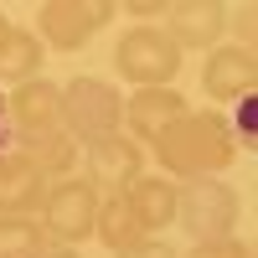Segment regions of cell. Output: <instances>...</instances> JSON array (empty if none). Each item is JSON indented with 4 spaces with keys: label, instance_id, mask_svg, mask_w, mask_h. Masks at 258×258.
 <instances>
[{
    "label": "cell",
    "instance_id": "6da1fadb",
    "mask_svg": "<svg viewBox=\"0 0 258 258\" xmlns=\"http://www.w3.org/2000/svg\"><path fill=\"white\" fill-rule=\"evenodd\" d=\"M150 160L160 165V176L170 181H207L238 160V140L222 114H181L165 135L150 145Z\"/></svg>",
    "mask_w": 258,
    "mask_h": 258
},
{
    "label": "cell",
    "instance_id": "7a4b0ae2",
    "mask_svg": "<svg viewBox=\"0 0 258 258\" xmlns=\"http://www.w3.org/2000/svg\"><path fill=\"white\" fill-rule=\"evenodd\" d=\"M181 57L186 52L170 41L160 21H140V26L119 31V41H114V68L129 88H176Z\"/></svg>",
    "mask_w": 258,
    "mask_h": 258
},
{
    "label": "cell",
    "instance_id": "3957f363",
    "mask_svg": "<svg viewBox=\"0 0 258 258\" xmlns=\"http://www.w3.org/2000/svg\"><path fill=\"white\" fill-rule=\"evenodd\" d=\"M62 129L78 145H98L109 135H124V93L109 78H68L62 83Z\"/></svg>",
    "mask_w": 258,
    "mask_h": 258
},
{
    "label": "cell",
    "instance_id": "277c9868",
    "mask_svg": "<svg viewBox=\"0 0 258 258\" xmlns=\"http://www.w3.org/2000/svg\"><path fill=\"white\" fill-rule=\"evenodd\" d=\"M238 217H243V197H238L222 176L181 181V186H176V222L186 227V238H197V243L232 238Z\"/></svg>",
    "mask_w": 258,
    "mask_h": 258
},
{
    "label": "cell",
    "instance_id": "5b68a950",
    "mask_svg": "<svg viewBox=\"0 0 258 258\" xmlns=\"http://www.w3.org/2000/svg\"><path fill=\"white\" fill-rule=\"evenodd\" d=\"M98 207L103 197L83 181V176H68V181H52L47 202H41V232L62 248H78L83 238H93L98 227Z\"/></svg>",
    "mask_w": 258,
    "mask_h": 258
},
{
    "label": "cell",
    "instance_id": "8992f818",
    "mask_svg": "<svg viewBox=\"0 0 258 258\" xmlns=\"http://www.w3.org/2000/svg\"><path fill=\"white\" fill-rule=\"evenodd\" d=\"M145 160H150L145 145H135L129 135H109V140H98V145H83L78 176L88 181L98 197H124V191L145 176Z\"/></svg>",
    "mask_w": 258,
    "mask_h": 258
},
{
    "label": "cell",
    "instance_id": "52a82bcc",
    "mask_svg": "<svg viewBox=\"0 0 258 258\" xmlns=\"http://www.w3.org/2000/svg\"><path fill=\"white\" fill-rule=\"evenodd\" d=\"M114 21L109 0H47L36 11V31H41V47L52 52H78Z\"/></svg>",
    "mask_w": 258,
    "mask_h": 258
},
{
    "label": "cell",
    "instance_id": "ba28073f",
    "mask_svg": "<svg viewBox=\"0 0 258 258\" xmlns=\"http://www.w3.org/2000/svg\"><path fill=\"white\" fill-rule=\"evenodd\" d=\"M202 93L212 103H232L238 109L243 98L258 93V57L243 52L238 41H222V47H212L202 57Z\"/></svg>",
    "mask_w": 258,
    "mask_h": 258
},
{
    "label": "cell",
    "instance_id": "9c48e42d",
    "mask_svg": "<svg viewBox=\"0 0 258 258\" xmlns=\"http://www.w3.org/2000/svg\"><path fill=\"white\" fill-rule=\"evenodd\" d=\"M227 11L222 0H176V6H165V21L160 26L170 31V41H176L181 52H212V47H222V36H227Z\"/></svg>",
    "mask_w": 258,
    "mask_h": 258
},
{
    "label": "cell",
    "instance_id": "30bf717a",
    "mask_svg": "<svg viewBox=\"0 0 258 258\" xmlns=\"http://www.w3.org/2000/svg\"><path fill=\"white\" fill-rule=\"evenodd\" d=\"M6 119H11V135H16V140L57 135V129H62V83L31 78V83H21V88H11Z\"/></svg>",
    "mask_w": 258,
    "mask_h": 258
},
{
    "label": "cell",
    "instance_id": "8fae6325",
    "mask_svg": "<svg viewBox=\"0 0 258 258\" xmlns=\"http://www.w3.org/2000/svg\"><path fill=\"white\" fill-rule=\"evenodd\" d=\"M181 114H191L186 98H181V88H135L124 98V135L150 150Z\"/></svg>",
    "mask_w": 258,
    "mask_h": 258
},
{
    "label": "cell",
    "instance_id": "7c38bea8",
    "mask_svg": "<svg viewBox=\"0 0 258 258\" xmlns=\"http://www.w3.org/2000/svg\"><path fill=\"white\" fill-rule=\"evenodd\" d=\"M52 181L21 155L6 150L0 155V217H41V202H47Z\"/></svg>",
    "mask_w": 258,
    "mask_h": 258
},
{
    "label": "cell",
    "instance_id": "4fadbf2b",
    "mask_svg": "<svg viewBox=\"0 0 258 258\" xmlns=\"http://www.w3.org/2000/svg\"><path fill=\"white\" fill-rule=\"evenodd\" d=\"M31 78H47V47L31 26H16V21L0 16V83L21 88Z\"/></svg>",
    "mask_w": 258,
    "mask_h": 258
},
{
    "label": "cell",
    "instance_id": "5bb4252c",
    "mask_svg": "<svg viewBox=\"0 0 258 258\" xmlns=\"http://www.w3.org/2000/svg\"><path fill=\"white\" fill-rule=\"evenodd\" d=\"M124 202L135 212V222L145 227V238H155V232H165L176 222V181L160 176V170H145V176L124 191Z\"/></svg>",
    "mask_w": 258,
    "mask_h": 258
},
{
    "label": "cell",
    "instance_id": "9a60e30c",
    "mask_svg": "<svg viewBox=\"0 0 258 258\" xmlns=\"http://www.w3.org/2000/svg\"><path fill=\"white\" fill-rule=\"evenodd\" d=\"M16 150H21V155H26L47 181H68V176H78V160H83V145L68 135V129H57V135L16 140Z\"/></svg>",
    "mask_w": 258,
    "mask_h": 258
},
{
    "label": "cell",
    "instance_id": "2e32d148",
    "mask_svg": "<svg viewBox=\"0 0 258 258\" xmlns=\"http://www.w3.org/2000/svg\"><path fill=\"white\" fill-rule=\"evenodd\" d=\"M93 238H98L103 248H114V253H124L129 243H140V238H145V227L135 222V212H129V202H124V197H103V207H98V227H93Z\"/></svg>",
    "mask_w": 258,
    "mask_h": 258
},
{
    "label": "cell",
    "instance_id": "e0dca14e",
    "mask_svg": "<svg viewBox=\"0 0 258 258\" xmlns=\"http://www.w3.org/2000/svg\"><path fill=\"white\" fill-rule=\"evenodd\" d=\"M47 243L41 217H0V258H36Z\"/></svg>",
    "mask_w": 258,
    "mask_h": 258
},
{
    "label": "cell",
    "instance_id": "ac0fdd59",
    "mask_svg": "<svg viewBox=\"0 0 258 258\" xmlns=\"http://www.w3.org/2000/svg\"><path fill=\"white\" fill-rule=\"evenodd\" d=\"M227 36L238 41L243 52L258 57V0H248V6H232V11H227Z\"/></svg>",
    "mask_w": 258,
    "mask_h": 258
},
{
    "label": "cell",
    "instance_id": "d6986e66",
    "mask_svg": "<svg viewBox=\"0 0 258 258\" xmlns=\"http://www.w3.org/2000/svg\"><path fill=\"white\" fill-rule=\"evenodd\" d=\"M232 140H238V150H248V155H258V93L243 98L238 109H232Z\"/></svg>",
    "mask_w": 258,
    "mask_h": 258
},
{
    "label": "cell",
    "instance_id": "ffe728a7",
    "mask_svg": "<svg viewBox=\"0 0 258 258\" xmlns=\"http://www.w3.org/2000/svg\"><path fill=\"white\" fill-rule=\"evenodd\" d=\"M186 258H253V248L243 238H217V243H191Z\"/></svg>",
    "mask_w": 258,
    "mask_h": 258
},
{
    "label": "cell",
    "instance_id": "44dd1931",
    "mask_svg": "<svg viewBox=\"0 0 258 258\" xmlns=\"http://www.w3.org/2000/svg\"><path fill=\"white\" fill-rule=\"evenodd\" d=\"M114 258H176V248H170L165 238H140V243H129L124 253H114Z\"/></svg>",
    "mask_w": 258,
    "mask_h": 258
},
{
    "label": "cell",
    "instance_id": "7402d4cb",
    "mask_svg": "<svg viewBox=\"0 0 258 258\" xmlns=\"http://www.w3.org/2000/svg\"><path fill=\"white\" fill-rule=\"evenodd\" d=\"M11 150V119H6V98H0V155Z\"/></svg>",
    "mask_w": 258,
    "mask_h": 258
},
{
    "label": "cell",
    "instance_id": "603a6c76",
    "mask_svg": "<svg viewBox=\"0 0 258 258\" xmlns=\"http://www.w3.org/2000/svg\"><path fill=\"white\" fill-rule=\"evenodd\" d=\"M36 258H78V248H62V243H47Z\"/></svg>",
    "mask_w": 258,
    "mask_h": 258
},
{
    "label": "cell",
    "instance_id": "cb8c5ba5",
    "mask_svg": "<svg viewBox=\"0 0 258 258\" xmlns=\"http://www.w3.org/2000/svg\"><path fill=\"white\" fill-rule=\"evenodd\" d=\"M253 258H258V243H253Z\"/></svg>",
    "mask_w": 258,
    "mask_h": 258
}]
</instances>
